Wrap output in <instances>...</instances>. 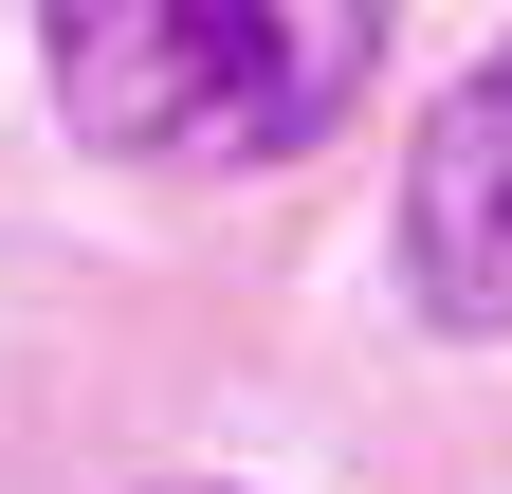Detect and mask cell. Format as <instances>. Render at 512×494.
<instances>
[{"label": "cell", "mask_w": 512, "mask_h": 494, "mask_svg": "<svg viewBox=\"0 0 512 494\" xmlns=\"http://www.w3.org/2000/svg\"><path fill=\"white\" fill-rule=\"evenodd\" d=\"M55 110L110 165H293L384 74V0H37Z\"/></svg>", "instance_id": "cell-1"}, {"label": "cell", "mask_w": 512, "mask_h": 494, "mask_svg": "<svg viewBox=\"0 0 512 494\" xmlns=\"http://www.w3.org/2000/svg\"><path fill=\"white\" fill-rule=\"evenodd\" d=\"M403 293L439 330H512V55H476L403 147Z\"/></svg>", "instance_id": "cell-2"}, {"label": "cell", "mask_w": 512, "mask_h": 494, "mask_svg": "<svg viewBox=\"0 0 512 494\" xmlns=\"http://www.w3.org/2000/svg\"><path fill=\"white\" fill-rule=\"evenodd\" d=\"M165 494H220V476H165Z\"/></svg>", "instance_id": "cell-3"}]
</instances>
